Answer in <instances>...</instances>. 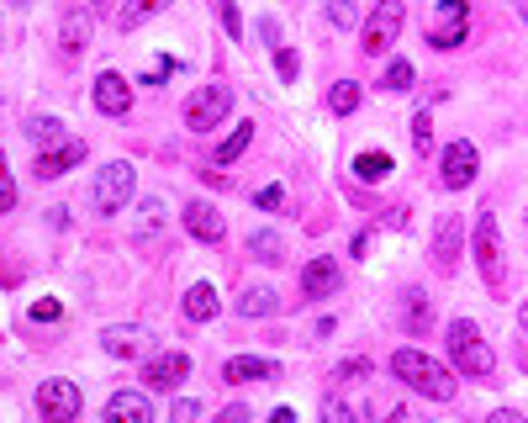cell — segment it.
I'll return each instance as SVG.
<instances>
[{"label":"cell","instance_id":"17","mask_svg":"<svg viewBox=\"0 0 528 423\" xmlns=\"http://www.w3.org/2000/svg\"><path fill=\"white\" fill-rule=\"evenodd\" d=\"M217 307H222V297H217V286H206V281H196L191 291H185V318H191V323H212V318H217Z\"/></svg>","mask_w":528,"mask_h":423},{"label":"cell","instance_id":"32","mask_svg":"<svg viewBox=\"0 0 528 423\" xmlns=\"http://www.w3.org/2000/svg\"><path fill=\"white\" fill-rule=\"evenodd\" d=\"M32 318H37V323H59V318H64V302H59V297H53V302H32Z\"/></svg>","mask_w":528,"mask_h":423},{"label":"cell","instance_id":"13","mask_svg":"<svg viewBox=\"0 0 528 423\" xmlns=\"http://www.w3.org/2000/svg\"><path fill=\"white\" fill-rule=\"evenodd\" d=\"M280 365L275 360H259V355H233L222 365V381H275Z\"/></svg>","mask_w":528,"mask_h":423},{"label":"cell","instance_id":"39","mask_svg":"<svg viewBox=\"0 0 528 423\" xmlns=\"http://www.w3.org/2000/svg\"><path fill=\"white\" fill-rule=\"evenodd\" d=\"M164 75H175V59H169V53H164V59H159V64H154V75H148V80H143V85H159V80H164Z\"/></svg>","mask_w":528,"mask_h":423},{"label":"cell","instance_id":"35","mask_svg":"<svg viewBox=\"0 0 528 423\" xmlns=\"http://www.w3.org/2000/svg\"><path fill=\"white\" fill-rule=\"evenodd\" d=\"M196 413H201V408H196V402H191V397H180V402H175V408H169V423H191Z\"/></svg>","mask_w":528,"mask_h":423},{"label":"cell","instance_id":"15","mask_svg":"<svg viewBox=\"0 0 528 423\" xmlns=\"http://www.w3.org/2000/svg\"><path fill=\"white\" fill-rule=\"evenodd\" d=\"M96 106H101L106 117H122L127 106H132V85L122 75H101L96 80Z\"/></svg>","mask_w":528,"mask_h":423},{"label":"cell","instance_id":"44","mask_svg":"<svg viewBox=\"0 0 528 423\" xmlns=\"http://www.w3.org/2000/svg\"><path fill=\"white\" fill-rule=\"evenodd\" d=\"M270 423H296V413H291V408H275V413H270Z\"/></svg>","mask_w":528,"mask_h":423},{"label":"cell","instance_id":"21","mask_svg":"<svg viewBox=\"0 0 528 423\" xmlns=\"http://www.w3.org/2000/svg\"><path fill=\"white\" fill-rule=\"evenodd\" d=\"M396 170V164H391V154H360V159H354V180H365V186H375V180H386Z\"/></svg>","mask_w":528,"mask_h":423},{"label":"cell","instance_id":"29","mask_svg":"<svg viewBox=\"0 0 528 423\" xmlns=\"http://www.w3.org/2000/svg\"><path fill=\"white\" fill-rule=\"evenodd\" d=\"M386 90H412V64L407 59H391L386 64Z\"/></svg>","mask_w":528,"mask_h":423},{"label":"cell","instance_id":"10","mask_svg":"<svg viewBox=\"0 0 528 423\" xmlns=\"http://www.w3.org/2000/svg\"><path fill=\"white\" fill-rule=\"evenodd\" d=\"M476 170H481V154H476V143H449L444 149V186L449 191H465L470 180H476Z\"/></svg>","mask_w":528,"mask_h":423},{"label":"cell","instance_id":"5","mask_svg":"<svg viewBox=\"0 0 528 423\" xmlns=\"http://www.w3.org/2000/svg\"><path fill=\"white\" fill-rule=\"evenodd\" d=\"M132 191H138V175H132V164H127V159H111L106 170L96 175V212H101V217L122 212Z\"/></svg>","mask_w":528,"mask_h":423},{"label":"cell","instance_id":"18","mask_svg":"<svg viewBox=\"0 0 528 423\" xmlns=\"http://www.w3.org/2000/svg\"><path fill=\"white\" fill-rule=\"evenodd\" d=\"M85 159V143H59V149H48L43 159H37V175H43V180H53V175H64V170H74V164H80Z\"/></svg>","mask_w":528,"mask_h":423},{"label":"cell","instance_id":"8","mask_svg":"<svg viewBox=\"0 0 528 423\" xmlns=\"http://www.w3.org/2000/svg\"><path fill=\"white\" fill-rule=\"evenodd\" d=\"M37 408H43L48 423H74V413H80V392H74V381H43L37 386Z\"/></svg>","mask_w":528,"mask_h":423},{"label":"cell","instance_id":"31","mask_svg":"<svg viewBox=\"0 0 528 423\" xmlns=\"http://www.w3.org/2000/svg\"><path fill=\"white\" fill-rule=\"evenodd\" d=\"M275 69H280V80H296V75H301V59H296V48H280V53H275Z\"/></svg>","mask_w":528,"mask_h":423},{"label":"cell","instance_id":"22","mask_svg":"<svg viewBox=\"0 0 528 423\" xmlns=\"http://www.w3.org/2000/svg\"><path fill=\"white\" fill-rule=\"evenodd\" d=\"M106 355H117V360H127V355H138V349H143V334H138V328H106Z\"/></svg>","mask_w":528,"mask_h":423},{"label":"cell","instance_id":"9","mask_svg":"<svg viewBox=\"0 0 528 423\" xmlns=\"http://www.w3.org/2000/svg\"><path fill=\"white\" fill-rule=\"evenodd\" d=\"M185 376H191V355H185V349H164V355H154L143 365V381L154 386V392H169V386H180Z\"/></svg>","mask_w":528,"mask_h":423},{"label":"cell","instance_id":"36","mask_svg":"<svg viewBox=\"0 0 528 423\" xmlns=\"http://www.w3.org/2000/svg\"><path fill=\"white\" fill-rule=\"evenodd\" d=\"M338 376H354V381H360V376H370V360H344V365H338Z\"/></svg>","mask_w":528,"mask_h":423},{"label":"cell","instance_id":"42","mask_svg":"<svg viewBox=\"0 0 528 423\" xmlns=\"http://www.w3.org/2000/svg\"><path fill=\"white\" fill-rule=\"evenodd\" d=\"M217 423H249V413H243V408H222Z\"/></svg>","mask_w":528,"mask_h":423},{"label":"cell","instance_id":"41","mask_svg":"<svg viewBox=\"0 0 528 423\" xmlns=\"http://www.w3.org/2000/svg\"><path fill=\"white\" fill-rule=\"evenodd\" d=\"M222 27H228V32H233V38H238V32H243V16H238L233 6H222Z\"/></svg>","mask_w":528,"mask_h":423},{"label":"cell","instance_id":"40","mask_svg":"<svg viewBox=\"0 0 528 423\" xmlns=\"http://www.w3.org/2000/svg\"><path fill=\"white\" fill-rule=\"evenodd\" d=\"M148 11H154V6H127V11H122V27H138Z\"/></svg>","mask_w":528,"mask_h":423},{"label":"cell","instance_id":"14","mask_svg":"<svg viewBox=\"0 0 528 423\" xmlns=\"http://www.w3.org/2000/svg\"><path fill=\"white\" fill-rule=\"evenodd\" d=\"M338 281H344V275H338V265L328 260V254H323V260H312L307 270H301V291H307V297H333V291H338Z\"/></svg>","mask_w":528,"mask_h":423},{"label":"cell","instance_id":"46","mask_svg":"<svg viewBox=\"0 0 528 423\" xmlns=\"http://www.w3.org/2000/svg\"><path fill=\"white\" fill-rule=\"evenodd\" d=\"M523 22H528V6H523Z\"/></svg>","mask_w":528,"mask_h":423},{"label":"cell","instance_id":"16","mask_svg":"<svg viewBox=\"0 0 528 423\" xmlns=\"http://www.w3.org/2000/svg\"><path fill=\"white\" fill-rule=\"evenodd\" d=\"M402 328H407V334H412V339H423V334H428V328H433V302L423 297V291H418V286H412V291H407V297H402Z\"/></svg>","mask_w":528,"mask_h":423},{"label":"cell","instance_id":"11","mask_svg":"<svg viewBox=\"0 0 528 423\" xmlns=\"http://www.w3.org/2000/svg\"><path fill=\"white\" fill-rule=\"evenodd\" d=\"M185 228H191L201 244H222V212L212 207V201H191V207H185Z\"/></svg>","mask_w":528,"mask_h":423},{"label":"cell","instance_id":"34","mask_svg":"<svg viewBox=\"0 0 528 423\" xmlns=\"http://www.w3.org/2000/svg\"><path fill=\"white\" fill-rule=\"evenodd\" d=\"M27 133H32V138H53V143H59V138H64V127H59V122H48V117H37Z\"/></svg>","mask_w":528,"mask_h":423},{"label":"cell","instance_id":"43","mask_svg":"<svg viewBox=\"0 0 528 423\" xmlns=\"http://www.w3.org/2000/svg\"><path fill=\"white\" fill-rule=\"evenodd\" d=\"M492 423H528V418H523V413H513V408H497V413H492Z\"/></svg>","mask_w":528,"mask_h":423},{"label":"cell","instance_id":"38","mask_svg":"<svg viewBox=\"0 0 528 423\" xmlns=\"http://www.w3.org/2000/svg\"><path fill=\"white\" fill-rule=\"evenodd\" d=\"M328 16L338 27H354V6H344V0H338V6H328Z\"/></svg>","mask_w":528,"mask_h":423},{"label":"cell","instance_id":"1","mask_svg":"<svg viewBox=\"0 0 528 423\" xmlns=\"http://www.w3.org/2000/svg\"><path fill=\"white\" fill-rule=\"evenodd\" d=\"M391 371L402 376L412 392H423L433 402H449L455 397V376H449V365H439L433 355H423V349H396L391 355Z\"/></svg>","mask_w":528,"mask_h":423},{"label":"cell","instance_id":"37","mask_svg":"<svg viewBox=\"0 0 528 423\" xmlns=\"http://www.w3.org/2000/svg\"><path fill=\"white\" fill-rule=\"evenodd\" d=\"M259 207H280V201H286V191H280V186H259Z\"/></svg>","mask_w":528,"mask_h":423},{"label":"cell","instance_id":"20","mask_svg":"<svg viewBox=\"0 0 528 423\" xmlns=\"http://www.w3.org/2000/svg\"><path fill=\"white\" fill-rule=\"evenodd\" d=\"M85 38H90V11H85V6H74V11L64 16V53H80Z\"/></svg>","mask_w":528,"mask_h":423},{"label":"cell","instance_id":"45","mask_svg":"<svg viewBox=\"0 0 528 423\" xmlns=\"http://www.w3.org/2000/svg\"><path fill=\"white\" fill-rule=\"evenodd\" d=\"M518 328H523V334H528V302L518 307Z\"/></svg>","mask_w":528,"mask_h":423},{"label":"cell","instance_id":"19","mask_svg":"<svg viewBox=\"0 0 528 423\" xmlns=\"http://www.w3.org/2000/svg\"><path fill=\"white\" fill-rule=\"evenodd\" d=\"M460 217H444V223H439V238H433V254H439V265L444 270H455L460 265Z\"/></svg>","mask_w":528,"mask_h":423},{"label":"cell","instance_id":"27","mask_svg":"<svg viewBox=\"0 0 528 423\" xmlns=\"http://www.w3.org/2000/svg\"><path fill=\"white\" fill-rule=\"evenodd\" d=\"M249 254H254V260H270V265H275V260H280V238H275V233H254V238H249Z\"/></svg>","mask_w":528,"mask_h":423},{"label":"cell","instance_id":"25","mask_svg":"<svg viewBox=\"0 0 528 423\" xmlns=\"http://www.w3.org/2000/svg\"><path fill=\"white\" fill-rule=\"evenodd\" d=\"M360 96H365V90L354 85V80H338V85H333V96H328V106H333L338 117H349L354 106H360Z\"/></svg>","mask_w":528,"mask_h":423},{"label":"cell","instance_id":"28","mask_svg":"<svg viewBox=\"0 0 528 423\" xmlns=\"http://www.w3.org/2000/svg\"><path fill=\"white\" fill-rule=\"evenodd\" d=\"M323 423H360V413H354L344 397H328L323 402Z\"/></svg>","mask_w":528,"mask_h":423},{"label":"cell","instance_id":"7","mask_svg":"<svg viewBox=\"0 0 528 423\" xmlns=\"http://www.w3.org/2000/svg\"><path fill=\"white\" fill-rule=\"evenodd\" d=\"M402 22H407V11L396 6V0H386V6H375L370 11V27H365V53H386L391 43H396V32H402Z\"/></svg>","mask_w":528,"mask_h":423},{"label":"cell","instance_id":"24","mask_svg":"<svg viewBox=\"0 0 528 423\" xmlns=\"http://www.w3.org/2000/svg\"><path fill=\"white\" fill-rule=\"evenodd\" d=\"M238 312H243V318H264V312H275V291H270V286H254V291H243Z\"/></svg>","mask_w":528,"mask_h":423},{"label":"cell","instance_id":"4","mask_svg":"<svg viewBox=\"0 0 528 423\" xmlns=\"http://www.w3.org/2000/svg\"><path fill=\"white\" fill-rule=\"evenodd\" d=\"M233 112V90L228 85H201L191 101H185V127L191 133H212V127H222V117Z\"/></svg>","mask_w":528,"mask_h":423},{"label":"cell","instance_id":"6","mask_svg":"<svg viewBox=\"0 0 528 423\" xmlns=\"http://www.w3.org/2000/svg\"><path fill=\"white\" fill-rule=\"evenodd\" d=\"M470 32V6L465 0H444V6H433L428 16V43L433 48H460Z\"/></svg>","mask_w":528,"mask_h":423},{"label":"cell","instance_id":"3","mask_svg":"<svg viewBox=\"0 0 528 423\" xmlns=\"http://www.w3.org/2000/svg\"><path fill=\"white\" fill-rule=\"evenodd\" d=\"M476 265L486 275L492 291H507V260H502V233H497V217L481 212L476 217Z\"/></svg>","mask_w":528,"mask_h":423},{"label":"cell","instance_id":"33","mask_svg":"<svg viewBox=\"0 0 528 423\" xmlns=\"http://www.w3.org/2000/svg\"><path fill=\"white\" fill-rule=\"evenodd\" d=\"M402 418H407V413H402V402H386V397L375 402V423H402Z\"/></svg>","mask_w":528,"mask_h":423},{"label":"cell","instance_id":"26","mask_svg":"<svg viewBox=\"0 0 528 423\" xmlns=\"http://www.w3.org/2000/svg\"><path fill=\"white\" fill-rule=\"evenodd\" d=\"M412 143H418V154L433 149V112H428V106H423L418 117H412Z\"/></svg>","mask_w":528,"mask_h":423},{"label":"cell","instance_id":"2","mask_svg":"<svg viewBox=\"0 0 528 423\" xmlns=\"http://www.w3.org/2000/svg\"><path fill=\"white\" fill-rule=\"evenodd\" d=\"M449 355H455V365L465 376H476V381H486L497 371V355H492V344L481 339V328L470 323V318H455L449 323Z\"/></svg>","mask_w":528,"mask_h":423},{"label":"cell","instance_id":"30","mask_svg":"<svg viewBox=\"0 0 528 423\" xmlns=\"http://www.w3.org/2000/svg\"><path fill=\"white\" fill-rule=\"evenodd\" d=\"M16 207V180L6 170V154H0V212H11Z\"/></svg>","mask_w":528,"mask_h":423},{"label":"cell","instance_id":"23","mask_svg":"<svg viewBox=\"0 0 528 423\" xmlns=\"http://www.w3.org/2000/svg\"><path fill=\"white\" fill-rule=\"evenodd\" d=\"M249 143H254V122H238L233 133H228V143H222V149H217V164H233L243 149H249Z\"/></svg>","mask_w":528,"mask_h":423},{"label":"cell","instance_id":"12","mask_svg":"<svg viewBox=\"0 0 528 423\" xmlns=\"http://www.w3.org/2000/svg\"><path fill=\"white\" fill-rule=\"evenodd\" d=\"M106 423H154V408L143 392H117L106 402Z\"/></svg>","mask_w":528,"mask_h":423}]
</instances>
